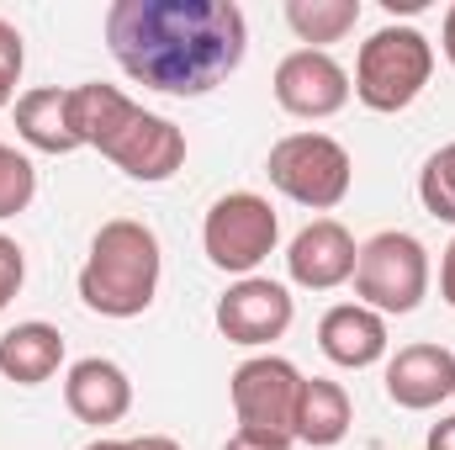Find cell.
I'll return each mask as SVG.
<instances>
[{"label":"cell","mask_w":455,"mask_h":450,"mask_svg":"<svg viewBox=\"0 0 455 450\" xmlns=\"http://www.w3.org/2000/svg\"><path fill=\"white\" fill-rule=\"evenodd\" d=\"M107 48L127 80L164 96H207L249 53L233 0H112Z\"/></svg>","instance_id":"cell-1"},{"label":"cell","mask_w":455,"mask_h":450,"mask_svg":"<svg viewBox=\"0 0 455 450\" xmlns=\"http://www.w3.org/2000/svg\"><path fill=\"white\" fill-rule=\"evenodd\" d=\"M69 122L80 149H96L101 159H112L127 181H170L186 165V133L170 117L143 112L138 101H127L116 85L85 80L69 91Z\"/></svg>","instance_id":"cell-2"},{"label":"cell","mask_w":455,"mask_h":450,"mask_svg":"<svg viewBox=\"0 0 455 450\" xmlns=\"http://www.w3.org/2000/svg\"><path fill=\"white\" fill-rule=\"evenodd\" d=\"M159 238L148 223L112 218L96 228L91 254L80 265V302L101 318H138L148 313L154 292H159Z\"/></svg>","instance_id":"cell-3"},{"label":"cell","mask_w":455,"mask_h":450,"mask_svg":"<svg viewBox=\"0 0 455 450\" xmlns=\"http://www.w3.org/2000/svg\"><path fill=\"white\" fill-rule=\"evenodd\" d=\"M435 75V43L419 27H381L355 53V96L371 112H408Z\"/></svg>","instance_id":"cell-4"},{"label":"cell","mask_w":455,"mask_h":450,"mask_svg":"<svg viewBox=\"0 0 455 450\" xmlns=\"http://www.w3.org/2000/svg\"><path fill=\"white\" fill-rule=\"evenodd\" d=\"M265 175L281 197H291L297 207H313V213H329L349 197V181H355V165H349V149L329 133H286L270 159H265Z\"/></svg>","instance_id":"cell-5"},{"label":"cell","mask_w":455,"mask_h":450,"mask_svg":"<svg viewBox=\"0 0 455 450\" xmlns=\"http://www.w3.org/2000/svg\"><path fill=\"white\" fill-rule=\"evenodd\" d=\"M355 297L360 308L371 313H413L424 297H429V249L413 238V233H376L360 244V260H355Z\"/></svg>","instance_id":"cell-6"},{"label":"cell","mask_w":455,"mask_h":450,"mask_svg":"<svg viewBox=\"0 0 455 450\" xmlns=\"http://www.w3.org/2000/svg\"><path fill=\"white\" fill-rule=\"evenodd\" d=\"M281 238V218L259 191H228L207 207L202 223V249L228 276H249Z\"/></svg>","instance_id":"cell-7"},{"label":"cell","mask_w":455,"mask_h":450,"mask_svg":"<svg viewBox=\"0 0 455 450\" xmlns=\"http://www.w3.org/2000/svg\"><path fill=\"white\" fill-rule=\"evenodd\" d=\"M297 392H302V371L281 355H254L228 376V398L238 414L243 435H265V440H291V419H297Z\"/></svg>","instance_id":"cell-8"},{"label":"cell","mask_w":455,"mask_h":450,"mask_svg":"<svg viewBox=\"0 0 455 450\" xmlns=\"http://www.w3.org/2000/svg\"><path fill=\"white\" fill-rule=\"evenodd\" d=\"M281 112L302 117V122H323V117L344 112L349 101V69H344L334 53H318V48H297L275 64V80H270Z\"/></svg>","instance_id":"cell-9"},{"label":"cell","mask_w":455,"mask_h":450,"mask_svg":"<svg viewBox=\"0 0 455 450\" xmlns=\"http://www.w3.org/2000/svg\"><path fill=\"white\" fill-rule=\"evenodd\" d=\"M291 318H297V302L270 276H243L218 297V329H223L228 344H243V350L281 339L291 329Z\"/></svg>","instance_id":"cell-10"},{"label":"cell","mask_w":455,"mask_h":450,"mask_svg":"<svg viewBox=\"0 0 455 450\" xmlns=\"http://www.w3.org/2000/svg\"><path fill=\"white\" fill-rule=\"evenodd\" d=\"M355 260H360V249H355L349 228L334 223V218H318V223H307L291 238L286 276L297 286H307V292H334V286H344L355 276Z\"/></svg>","instance_id":"cell-11"},{"label":"cell","mask_w":455,"mask_h":450,"mask_svg":"<svg viewBox=\"0 0 455 450\" xmlns=\"http://www.w3.org/2000/svg\"><path fill=\"white\" fill-rule=\"evenodd\" d=\"M455 392V355L445 344H403L387 360V398L408 414L440 408Z\"/></svg>","instance_id":"cell-12"},{"label":"cell","mask_w":455,"mask_h":450,"mask_svg":"<svg viewBox=\"0 0 455 450\" xmlns=\"http://www.w3.org/2000/svg\"><path fill=\"white\" fill-rule=\"evenodd\" d=\"M64 403H69V414L80 424H116L132 408V382H127V371L116 360L85 355L64 376Z\"/></svg>","instance_id":"cell-13"},{"label":"cell","mask_w":455,"mask_h":450,"mask_svg":"<svg viewBox=\"0 0 455 450\" xmlns=\"http://www.w3.org/2000/svg\"><path fill=\"white\" fill-rule=\"evenodd\" d=\"M318 350L344 371H365L387 355V318L360 308V302H339L318 324Z\"/></svg>","instance_id":"cell-14"},{"label":"cell","mask_w":455,"mask_h":450,"mask_svg":"<svg viewBox=\"0 0 455 450\" xmlns=\"http://www.w3.org/2000/svg\"><path fill=\"white\" fill-rule=\"evenodd\" d=\"M355 424V408H349V392L329 376H302V392H297V419H291V440L313 450L339 446Z\"/></svg>","instance_id":"cell-15"},{"label":"cell","mask_w":455,"mask_h":450,"mask_svg":"<svg viewBox=\"0 0 455 450\" xmlns=\"http://www.w3.org/2000/svg\"><path fill=\"white\" fill-rule=\"evenodd\" d=\"M64 366V334L53 324H16L0 334V376L16 387H43Z\"/></svg>","instance_id":"cell-16"},{"label":"cell","mask_w":455,"mask_h":450,"mask_svg":"<svg viewBox=\"0 0 455 450\" xmlns=\"http://www.w3.org/2000/svg\"><path fill=\"white\" fill-rule=\"evenodd\" d=\"M16 133H21V143H32L43 154H75L80 138H75V122H69V91H59V85L27 91L16 101Z\"/></svg>","instance_id":"cell-17"},{"label":"cell","mask_w":455,"mask_h":450,"mask_svg":"<svg viewBox=\"0 0 455 450\" xmlns=\"http://www.w3.org/2000/svg\"><path fill=\"white\" fill-rule=\"evenodd\" d=\"M355 21H360V0H286V27L318 53H329V43L349 37Z\"/></svg>","instance_id":"cell-18"},{"label":"cell","mask_w":455,"mask_h":450,"mask_svg":"<svg viewBox=\"0 0 455 450\" xmlns=\"http://www.w3.org/2000/svg\"><path fill=\"white\" fill-rule=\"evenodd\" d=\"M419 202H424L429 218L455 223V143L435 149L424 159V170H419Z\"/></svg>","instance_id":"cell-19"},{"label":"cell","mask_w":455,"mask_h":450,"mask_svg":"<svg viewBox=\"0 0 455 450\" xmlns=\"http://www.w3.org/2000/svg\"><path fill=\"white\" fill-rule=\"evenodd\" d=\"M37 197V170L27 154H16L11 143H0V218L27 213V202Z\"/></svg>","instance_id":"cell-20"},{"label":"cell","mask_w":455,"mask_h":450,"mask_svg":"<svg viewBox=\"0 0 455 450\" xmlns=\"http://www.w3.org/2000/svg\"><path fill=\"white\" fill-rule=\"evenodd\" d=\"M21 64H27V48H21V32L0 16V112L11 107L16 96V80H21Z\"/></svg>","instance_id":"cell-21"},{"label":"cell","mask_w":455,"mask_h":450,"mask_svg":"<svg viewBox=\"0 0 455 450\" xmlns=\"http://www.w3.org/2000/svg\"><path fill=\"white\" fill-rule=\"evenodd\" d=\"M21 281H27V260H21V244L0 233V313H5V302L21 292Z\"/></svg>","instance_id":"cell-22"},{"label":"cell","mask_w":455,"mask_h":450,"mask_svg":"<svg viewBox=\"0 0 455 450\" xmlns=\"http://www.w3.org/2000/svg\"><path fill=\"white\" fill-rule=\"evenodd\" d=\"M85 450H180L170 435H138V440H91Z\"/></svg>","instance_id":"cell-23"},{"label":"cell","mask_w":455,"mask_h":450,"mask_svg":"<svg viewBox=\"0 0 455 450\" xmlns=\"http://www.w3.org/2000/svg\"><path fill=\"white\" fill-rule=\"evenodd\" d=\"M223 450H291V440H265V435H243V430H238Z\"/></svg>","instance_id":"cell-24"},{"label":"cell","mask_w":455,"mask_h":450,"mask_svg":"<svg viewBox=\"0 0 455 450\" xmlns=\"http://www.w3.org/2000/svg\"><path fill=\"white\" fill-rule=\"evenodd\" d=\"M440 297L455 308V238L445 244V260H440Z\"/></svg>","instance_id":"cell-25"},{"label":"cell","mask_w":455,"mask_h":450,"mask_svg":"<svg viewBox=\"0 0 455 450\" xmlns=\"http://www.w3.org/2000/svg\"><path fill=\"white\" fill-rule=\"evenodd\" d=\"M424 450H455V414H451V419H440V424L429 430Z\"/></svg>","instance_id":"cell-26"},{"label":"cell","mask_w":455,"mask_h":450,"mask_svg":"<svg viewBox=\"0 0 455 450\" xmlns=\"http://www.w3.org/2000/svg\"><path fill=\"white\" fill-rule=\"evenodd\" d=\"M440 48H445V59L455 64V5L445 11V27H440Z\"/></svg>","instance_id":"cell-27"},{"label":"cell","mask_w":455,"mask_h":450,"mask_svg":"<svg viewBox=\"0 0 455 450\" xmlns=\"http://www.w3.org/2000/svg\"><path fill=\"white\" fill-rule=\"evenodd\" d=\"M451 398H455V392H451Z\"/></svg>","instance_id":"cell-28"}]
</instances>
